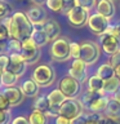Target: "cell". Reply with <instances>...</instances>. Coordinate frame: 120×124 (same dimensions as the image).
Returning <instances> with one entry per match:
<instances>
[{
  "label": "cell",
  "instance_id": "1",
  "mask_svg": "<svg viewBox=\"0 0 120 124\" xmlns=\"http://www.w3.org/2000/svg\"><path fill=\"white\" fill-rule=\"evenodd\" d=\"M3 23L8 29L10 38L18 39L19 41L30 39L34 32V23L23 12H14L10 17L4 19Z\"/></svg>",
  "mask_w": 120,
  "mask_h": 124
},
{
  "label": "cell",
  "instance_id": "2",
  "mask_svg": "<svg viewBox=\"0 0 120 124\" xmlns=\"http://www.w3.org/2000/svg\"><path fill=\"white\" fill-rule=\"evenodd\" d=\"M50 58L56 62H66L71 58V43L66 38H58L52 43Z\"/></svg>",
  "mask_w": 120,
  "mask_h": 124
},
{
  "label": "cell",
  "instance_id": "3",
  "mask_svg": "<svg viewBox=\"0 0 120 124\" xmlns=\"http://www.w3.org/2000/svg\"><path fill=\"white\" fill-rule=\"evenodd\" d=\"M32 79L39 84V87H50L56 80V71L50 65L41 63L36 66L32 72Z\"/></svg>",
  "mask_w": 120,
  "mask_h": 124
},
{
  "label": "cell",
  "instance_id": "4",
  "mask_svg": "<svg viewBox=\"0 0 120 124\" xmlns=\"http://www.w3.org/2000/svg\"><path fill=\"white\" fill-rule=\"evenodd\" d=\"M66 16H67L68 23L74 27H83L88 23L89 19V10L85 9L83 7L75 5L72 4L71 7L66 12Z\"/></svg>",
  "mask_w": 120,
  "mask_h": 124
},
{
  "label": "cell",
  "instance_id": "5",
  "mask_svg": "<svg viewBox=\"0 0 120 124\" xmlns=\"http://www.w3.org/2000/svg\"><path fill=\"white\" fill-rule=\"evenodd\" d=\"M101 54L99 45L94 41H84L83 44H80V60L84 62L85 65H93L98 61Z\"/></svg>",
  "mask_w": 120,
  "mask_h": 124
},
{
  "label": "cell",
  "instance_id": "6",
  "mask_svg": "<svg viewBox=\"0 0 120 124\" xmlns=\"http://www.w3.org/2000/svg\"><path fill=\"white\" fill-rule=\"evenodd\" d=\"M19 54L22 56V58L25 60V62L27 65H34V63H36V62H39L41 52H40V48H39V46L32 41V39L30 38V39H26V40L22 41Z\"/></svg>",
  "mask_w": 120,
  "mask_h": 124
},
{
  "label": "cell",
  "instance_id": "7",
  "mask_svg": "<svg viewBox=\"0 0 120 124\" xmlns=\"http://www.w3.org/2000/svg\"><path fill=\"white\" fill-rule=\"evenodd\" d=\"M84 107L80 101L76 98H67L63 103L60 106V115L67 118L68 120H74L79 115L83 114Z\"/></svg>",
  "mask_w": 120,
  "mask_h": 124
},
{
  "label": "cell",
  "instance_id": "8",
  "mask_svg": "<svg viewBox=\"0 0 120 124\" xmlns=\"http://www.w3.org/2000/svg\"><path fill=\"white\" fill-rule=\"evenodd\" d=\"M58 89L66 96V98H76L80 93V83L72 76H63L58 83Z\"/></svg>",
  "mask_w": 120,
  "mask_h": 124
},
{
  "label": "cell",
  "instance_id": "9",
  "mask_svg": "<svg viewBox=\"0 0 120 124\" xmlns=\"http://www.w3.org/2000/svg\"><path fill=\"white\" fill-rule=\"evenodd\" d=\"M101 48L107 56H112L120 49V36L112 32H105L99 36Z\"/></svg>",
  "mask_w": 120,
  "mask_h": 124
},
{
  "label": "cell",
  "instance_id": "10",
  "mask_svg": "<svg viewBox=\"0 0 120 124\" xmlns=\"http://www.w3.org/2000/svg\"><path fill=\"white\" fill-rule=\"evenodd\" d=\"M111 25L110 19L103 17L98 13H94L92 16H89V19H88V26L90 31L97 36H101L103 35L105 32H107L108 30V26Z\"/></svg>",
  "mask_w": 120,
  "mask_h": 124
},
{
  "label": "cell",
  "instance_id": "11",
  "mask_svg": "<svg viewBox=\"0 0 120 124\" xmlns=\"http://www.w3.org/2000/svg\"><path fill=\"white\" fill-rule=\"evenodd\" d=\"M27 65L25 60L22 58V56L19 53H13V54H9V63L7 66V71H10L13 72L14 75H17L18 78H21L23 74L26 72V69H27Z\"/></svg>",
  "mask_w": 120,
  "mask_h": 124
},
{
  "label": "cell",
  "instance_id": "12",
  "mask_svg": "<svg viewBox=\"0 0 120 124\" xmlns=\"http://www.w3.org/2000/svg\"><path fill=\"white\" fill-rule=\"evenodd\" d=\"M68 75L72 76L74 79H76L79 83H83L87 79V65L80 58L74 60L68 69Z\"/></svg>",
  "mask_w": 120,
  "mask_h": 124
},
{
  "label": "cell",
  "instance_id": "13",
  "mask_svg": "<svg viewBox=\"0 0 120 124\" xmlns=\"http://www.w3.org/2000/svg\"><path fill=\"white\" fill-rule=\"evenodd\" d=\"M3 93L5 94V97L8 98L9 101L10 106H18V105H21L23 102V100H25V94H23L22 89L21 88H17V87H9V88H4Z\"/></svg>",
  "mask_w": 120,
  "mask_h": 124
},
{
  "label": "cell",
  "instance_id": "14",
  "mask_svg": "<svg viewBox=\"0 0 120 124\" xmlns=\"http://www.w3.org/2000/svg\"><path fill=\"white\" fill-rule=\"evenodd\" d=\"M41 27H43V30L45 31L49 41H54L56 39H58V36H60V34H61L60 23L57 21H54V19H52V18H46Z\"/></svg>",
  "mask_w": 120,
  "mask_h": 124
},
{
  "label": "cell",
  "instance_id": "15",
  "mask_svg": "<svg viewBox=\"0 0 120 124\" xmlns=\"http://www.w3.org/2000/svg\"><path fill=\"white\" fill-rule=\"evenodd\" d=\"M26 16L34 25H41L46 19V12L43 8V5H34L27 10Z\"/></svg>",
  "mask_w": 120,
  "mask_h": 124
},
{
  "label": "cell",
  "instance_id": "16",
  "mask_svg": "<svg viewBox=\"0 0 120 124\" xmlns=\"http://www.w3.org/2000/svg\"><path fill=\"white\" fill-rule=\"evenodd\" d=\"M97 13L111 19L115 16V4L111 0H99L97 4Z\"/></svg>",
  "mask_w": 120,
  "mask_h": 124
},
{
  "label": "cell",
  "instance_id": "17",
  "mask_svg": "<svg viewBox=\"0 0 120 124\" xmlns=\"http://www.w3.org/2000/svg\"><path fill=\"white\" fill-rule=\"evenodd\" d=\"M41 26H43V23L41 25H34V32H32V35H31L32 41L39 46V48H41V46H44L49 43V39H48L45 31L43 30Z\"/></svg>",
  "mask_w": 120,
  "mask_h": 124
},
{
  "label": "cell",
  "instance_id": "18",
  "mask_svg": "<svg viewBox=\"0 0 120 124\" xmlns=\"http://www.w3.org/2000/svg\"><path fill=\"white\" fill-rule=\"evenodd\" d=\"M21 89H22L23 94L26 97H36L39 94L40 87H39V84L31 78V79H27V80L23 81L22 85H21Z\"/></svg>",
  "mask_w": 120,
  "mask_h": 124
},
{
  "label": "cell",
  "instance_id": "19",
  "mask_svg": "<svg viewBox=\"0 0 120 124\" xmlns=\"http://www.w3.org/2000/svg\"><path fill=\"white\" fill-rule=\"evenodd\" d=\"M96 75L99 76L103 81H106V80H108V79L115 78L116 74H115V70H114V67H112L111 63H103V65H101L99 67H98Z\"/></svg>",
  "mask_w": 120,
  "mask_h": 124
},
{
  "label": "cell",
  "instance_id": "20",
  "mask_svg": "<svg viewBox=\"0 0 120 124\" xmlns=\"http://www.w3.org/2000/svg\"><path fill=\"white\" fill-rule=\"evenodd\" d=\"M108 101H110V98H108L106 94H102L99 98H97L94 102L90 105V107L88 108V111L89 112H97V114H99V112H102V111L106 110Z\"/></svg>",
  "mask_w": 120,
  "mask_h": 124
},
{
  "label": "cell",
  "instance_id": "21",
  "mask_svg": "<svg viewBox=\"0 0 120 124\" xmlns=\"http://www.w3.org/2000/svg\"><path fill=\"white\" fill-rule=\"evenodd\" d=\"M48 100H49L50 106H53V107H60L67 98H66V96L57 88V89H53L50 93H48Z\"/></svg>",
  "mask_w": 120,
  "mask_h": 124
},
{
  "label": "cell",
  "instance_id": "22",
  "mask_svg": "<svg viewBox=\"0 0 120 124\" xmlns=\"http://www.w3.org/2000/svg\"><path fill=\"white\" fill-rule=\"evenodd\" d=\"M103 84L105 81L99 76H90L88 79V91L89 92H96V93H103Z\"/></svg>",
  "mask_w": 120,
  "mask_h": 124
},
{
  "label": "cell",
  "instance_id": "23",
  "mask_svg": "<svg viewBox=\"0 0 120 124\" xmlns=\"http://www.w3.org/2000/svg\"><path fill=\"white\" fill-rule=\"evenodd\" d=\"M105 114L107 116H112V118H120V102L115 98H110Z\"/></svg>",
  "mask_w": 120,
  "mask_h": 124
},
{
  "label": "cell",
  "instance_id": "24",
  "mask_svg": "<svg viewBox=\"0 0 120 124\" xmlns=\"http://www.w3.org/2000/svg\"><path fill=\"white\" fill-rule=\"evenodd\" d=\"M49 108H50V103H49L48 96H36V100L34 102V110H39L46 114Z\"/></svg>",
  "mask_w": 120,
  "mask_h": 124
},
{
  "label": "cell",
  "instance_id": "25",
  "mask_svg": "<svg viewBox=\"0 0 120 124\" xmlns=\"http://www.w3.org/2000/svg\"><path fill=\"white\" fill-rule=\"evenodd\" d=\"M120 87V79L118 76H115V78H112V79H108L105 81V84H103V94H108V93H114L118 91V88Z\"/></svg>",
  "mask_w": 120,
  "mask_h": 124
},
{
  "label": "cell",
  "instance_id": "26",
  "mask_svg": "<svg viewBox=\"0 0 120 124\" xmlns=\"http://www.w3.org/2000/svg\"><path fill=\"white\" fill-rule=\"evenodd\" d=\"M30 124H48V115L39 110H34L29 118Z\"/></svg>",
  "mask_w": 120,
  "mask_h": 124
},
{
  "label": "cell",
  "instance_id": "27",
  "mask_svg": "<svg viewBox=\"0 0 120 124\" xmlns=\"http://www.w3.org/2000/svg\"><path fill=\"white\" fill-rule=\"evenodd\" d=\"M18 79H19V78L17 75H14L13 72L4 70V72L1 74V85H3V87H5V88L14 87Z\"/></svg>",
  "mask_w": 120,
  "mask_h": 124
},
{
  "label": "cell",
  "instance_id": "28",
  "mask_svg": "<svg viewBox=\"0 0 120 124\" xmlns=\"http://www.w3.org/2000/svg\"><path fill=\"white\" fill-rule=\"evenodd\" d=\"M103 93H96V92H89V91H87V93L81 97V105H83V107L85 108V110H88L89 107H90V105L94 102V101L97 100V98H99L101 96H102Z\"/></svg>",
  "mask_w": 120,
  "mask_h": 124
},
{
  "label": "cell",
  "instance_id": "29",
  "mask_svg": "<svg viewBox=\"0 0 120 124\" xmlns=\"http://www.w3.org/2000/svg\"><path fill=\"white\" fill-rule=\"evenodd\" d=\"M46 8L52 12H56V13H60L66 8L67 3L66 0H46Z\"/></svg>",
  "mask_w": 120,
  "mask_h": 124
},
{
  "label": "cell",
  "instance_id": "30",
  "mask_svg": "<svg viewBox=\"0 0 120 124\" xmlns=\"http://www.w3.org/2000/svg\"><path fill=\"white\" fill-rule=\"evenodd\" d=\"M21 45H22V41H19L18 39H13L10 38L7 43V49L5 52L9 54H13V53H19L21 52Z\"/></svg>",
  "mask_w": 120,
  "mask_h": 124
},
{
  "label": "cell",
  "instance_id": "31",
  "mask_svg": "<svg viewBox=\"0 0 120 124\" xmlns=\"http://www.w3.org/2000/svg\"><path fill=\"white\" fill-rule=\"evenodd\" d=\"M13 7L10 5L8 1H0V21H4L5 18L10 17L13 14Z\"/></svg>",
  "mask_w": 120,
  "mask_h": 124
},
{
  "label": "cell",
  "instance_id": "32",
  "mask_svg": "<svg viewBox=\"0 0 120 124\" xmlns=\"http://www.w3.org/2000/svg\"><path fill=\"white\" fill-rule=\"evenodd\" d=\"M110 63L112 65V67H114V70H115L116 76L120 79V49L115 54H112V56H111Z\"/></svg>",
  "mask_w": 120,
  "mask_h": 124
},
{
  "label": "cell",
  "instance_id": "33",
  "mask_svg": "<svg viewBox=\"0 0 120 124\" xmlns=\"http://www.w3.org/2000/svg\"><path fill=\"white\" fill-rule=\"evenodd\" d=\"M75 5H79V7H83L85 9L90 10L92 8H94L97 5V0H75L74 1Z\"/></svg>",
  "mask_w": 120,
  "mask_h": 124
},
{
  "label": "cell",
  "instance_id": "34",
  "mask_svg": "<svg viewBox=\"0 0 120 124\" xmlns=\"http://www.w3.org/2000/svg\"><path fill=\"white\" fill-rule=\"evenodd\" d=\"M10 103L8 98L5 97L3 92H0V110H4V111H10Z\"/></svg>",
  "mask_w": 120,
  "mask_h": 124
},
{
  "label": "cell",
  "instance_id": "35",
  "mask_svg": "<svg viewBox=\"0 0 120 124\" xmlns=\"http://www.w3.org/2000/svg\"><path fill=\"white\" fill-rule=\"evenodd\" d=\"M9 39H10V35L8 32V29L5 27V25H4L3 22H0V41L7 43Z\"/></svg>",
  "mask_w": 120,
  "mask_h": 124
},
{
  "label": "cell",
  "instance_id": "36",
  "mask_svg": "<svg viewBox=\"0 0 120 124\" xmlns=\"http://www.w3.org/2000/svg\"><path fill=\"white\" fill-rule=\"evenodd\" d=\"M89 122V112H83L81 115H79L77 118H75L74 120H71V124H88Z\"/></svg>",
  "mask_w": 120,
  "mask_h": 124
},
{
  "label": "cell",
  "instance_id": "37",
  "mask_svg": "<svg viewBox=\"0 0 120 124\" xmlns=\"http://www.w3.org/2000/svg\"><path fill=\"white\" fill-rule=\"evenodd\" d=\"M71 57L74 60L80 58V44H77V43H71Z\"/></svg>",
  "mask_w": 120,
  "mask_h": 124
},
{
  "label": "cell",
  "instance_id": "38",
  "mask_svg": "<svg viewBox=\"0 0 120 124\" xmlns=\"http://www.w3.org/2000/svg\"><path fill=\"white\" fill-rule=\"evenodd\" d=\"M99 123L101 124H120L119 118H112V116H107V115L102 116Z\"/></svg>",
  "mask_w": 120,
  "mask_h": 124
},
{
  "label": "cell",
  "instance_id": "39",
  "mask_svg": "<svg viewBox=\"0 0 120 124\" xmlns=\"http://www.w3.org/2000/svg\"><path fill=\"white\" fill-rule=\"evenodd\" d=\"M10 122V114L9 111L0 110V124H9Z\"/></svg>",
  "mask_w": 120,
  "mask_h": 124
},
{
  "label": "cell",
  "instance_id": "40",
  "mask_svg": "<svg viewBox=\"0 0 120 124\" xmlns=\"http://www.w3.org/2000/svg\"><path fill=\"white\" fill-rule=\"evenodd\" d=\"M101 116L99 114H97V112H89V122L88 124H101L99 120H101Z\"/></svg>",
  "mask_w": 120,
  "mask_h": 124
},
{
  "label": "cell",
  "instance_id": "41",
  "mask_svg": "<svg viewBox=\"0 0 120 124\" xmlns=\"http://www.w3.org/2000/svg\"><path fill=\"white\" fill-rule=\"evenodd\" d=\"M8 63H9V56H8V54H1V56H0V66L5 70Z\"/></svg>",
  "mask_w": 120,
  "mask_h": 124
},
{
  "label": "cell",
  "instance_id": "42",
  "mask_svg": "<svg viewBox=\"0 0 120 124\" xmlns=\"http://www.w3.org/2000/svg\"><path fill=\"white\" fill-rule=\"evenodd\" d=\"M108 32H112V34H116L120 36V22L116 23V25H110L108 26Z\"/></svg>",
  "mask_w": 120,
  "mask_h": 124
},
{
  "label": "cell",
  "instance_id": "43",
  "mask_svg": "<svg viewBox=\"0 0 120 124\" xmlns=\"http://www.w3.org/2000/svg\"><path fill=\"white\" fill-rule=\"evenodd\" d=\"M12 124H30V123H29V119H26L25 116H17V118L13 119Z\"/></svg>",
  "mask_w": 120,
  "mask_h": 124
},
{
  "label": "cell",
  "instance_id": "44",
  "mask_svg": "<svg viewBox=\"0 0 120 124\" xmlns=\"http://www.w3.org/2000/svg\"><path fill=\"white\" fill-rule=\"evenodd\" d=\"M56 124H71V120H68L62 115H58L56 118Z\"/></svg>",
  "mask_w": 120,
  "mask_h": 124
},
{
  "label": "cell",
  "instance_id": "45",
  "mask_svg": "<svg viewBox=\"0 0 120 124\" xmlns=\"http://www.w3.org/2000/svg\"><path fill=\"white\" fill-rule=\"evenodd\" d=\"M7 43H8V41H7ZM7 43H4V41H0V56H1V54H5Z\"/></svg>",
  "mask_w": 120,
  "mask_h": 124
},
{
  "label": "cell",
  "instance_id": "46",
  "mask_svg": "<svg viewBox=\"0 0 120 124\" xmlns=\"http://www.w3.org/2000/svg\"><path fill=\"white\" fill-rule=\"evenodd\" d=\"M112 98H115L116 101H119V102H120V87L118 88V91L114 93V97H112Z\"/></svg>",
  "mask_w": 120,
  "mask_h": 124
},
{
  "label": "cell",
  "instance_id": "47",
  "mask_svg": "<svg viewBox=\"0 0 120 124\" xmlns=\"http://www.w3.org/2000/svg\"><path fill=\"white\" fill-rule=\"evenodd\" d=\"M35 5H43V4H45L46 3V0H31Z\"/></svg>",
  "mask_w": 120,
  "mask_h": 124
},
{
  "label": "cell",
  "instance_id": "48",
  "mask_svg": "<svg viewBox=\"0 0 120 124\" xmlns=\"http://www.w3.org/2000/svg\"><path fill=\"white\" fill-rule=\"evenodd\" d=\"M3 72H4V69L1 67V66H0V75H1V74H3Z\"/></svg>",
  "mask_w": 120,
  "mask_h": 124
},
{
  "label": "cell",
  "instance_id": "49",
  "mask_svg": "<svg viewBox=\"0 0 120 124\" xmlns=\"http://www.w3.org/2000/svg\"><path fill=\"white\" fill-rule=\"evenodd\" d=\"M74 1H75V0H66V3H67V4H68V3H72V4H74Z\"/></svg>",
  "mask_w": 120,
  "mask_h": 124
},
{
  "label": "cell",
  "instance_id": "50",
  "mask_svg": "<svg viewBox=\"0 0 120 124\" xmlns=\"http://www.w3.org/2000/svg\"><path fill=\"white\" fill-rule=\"evenodd\" d=\"M0 87H1V75H0Z\"/></svg>",
  "mask_w": 120,
  "mask_h": 124
},
{
  "label": "cell",
  "instance_id": "51",
  "mask_svg": "<svg viewBox=\"0 0 120 124\" xmlns=\"http://www.w3.org/2000/svg\"><path fill=\"white\" fill-rule=\"evenodd\" d=\"M111 1H114V0H111Z\"/></svg>",
  "mask_w": 120,
  "mask_h": 124
},
{
  "label": "cell",
  "instance_id": "52",
  "mask_svg": "<svg viewBox=\"0 0 120 124\" xmlns=\"http://www.w3.org/2000/svg\"><path fill=\"white\" fill-rule=\"evenodd\" d=\"M0 1H3V0H0Z\"/></svg>",
  "mask_w": 120,
  "mask_h": 124
}]
</instances>
